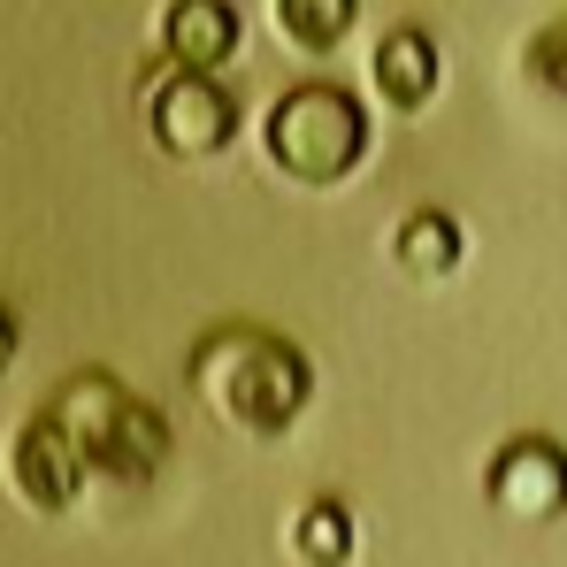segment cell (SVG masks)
<instances>
[{
	"mask_svg": "<svg viewBox=\"0 0 567 567\" xmlns=\"http://www.w3.org/2000/svg\"><path fill=\"white\" fill-rule=\"evenodd\" d=\"M453 254H461V238H453V223H437V215H414V223L399 230V261H406L414 277H445Z\"/></svg>",
	"mask_w": 567,
	"mask_h": 567,
	"instance_id": "10",
	"label": "cell"
},
{
	"mask_svg": "<svg viewBox=\"0 0 567 567\" xmlns=\"http://www.w3.org/2000/svg\"><path fill=\"white\" fill-rule=\"evenodd\" d=\"M269 154L299 185H338L369 154V123L338 85H299L269 107Z\"/></svg>",
	"mask_w": 567,
	"mask_h": 567,
	"instance_id": "3",
	"label": "cell"
},
{
	"mask_svg": "<svg viewBox=\"0 0 567 567\" xmlns=\"http://www.w3.org/2000/svg\"><path fill=\"white\" fill-rule=\"evenodd\" d=\"M377 85H383V100H391V107H422V100L437 93V47H430L422 31H399V39H383Z\"/></svg>",
	"mask_w": 567,
	"mask_h": 567,
	"instance_id": "8",
	"label": "cell"
},
{
	"mask_svg": "<svg viewBox=\"0 0 567 567\" xmlns=\"http://www.w3.org/2000/svg\"><path fill=\"white\" fill-rule=\"evenodd\" d=\"M8 475H16V491H23L39 514H62V506L85 491V453L54 430V414H39V422H23V430H16Z\"/></svg>",
	"mask_w": 567,
	"mask_h": 567,
	"instance_id": "4",
	"label": "cell"
},
{
	"mask_svg": "<svg viewBox=\"0 0 567 567\" xmlns=\"http://www.w3.org/2000/svg\"><path fill=\"white\" fill-rule=\"evenodd\" d=\"M291 545H299V560H307V567H338V560H346V545H353V529H346L338 506H315V514H299Z\"/></svg>",
	"mask_w": 567,
	"mask_h": 567,
	"instance_id": "11",
	"label": "cell"
},
{
	"mask_svg": "<svg viewBox=\"0 0 567 567\" xmlns=\"http://www.w3.org/2000/svg\"><path fill=\"white\" fill-rule=\"evenodd\" d=\"M47 414H54V430L85 453V468H100L107 483H146V475L162 468V445H169L162 414H154L146 399L115 391L107 377H78Z\"/></svg>",
	"mask_w": 567,
	"mask_h": 567,
	"instance_id": "2",
	"label": "cell"
},
{
	"mask_svg": "<svg viewBox=\"0 0 567 567\" xmlns=\"http://www.w3.org/2000/svg\"><path fill=\"white\" fill-rule=\"evenodd\" d=\"M284 39L291 47H338L346 31H353V8L346 0H284Z\"/></svg>",
	"mask_w": 567,
	"mask_h": 567,
	"instance_id": "9",
	"label": "cell"
},
{
	"mask_svg": "<svg viewBox=\"0 0 567 567\" xmlns=\"http://www.w3.org/2000/svg\"><path fill=\"white\" fill-rule=\"evenodd\" d=\"M491 491H498V506H514V514H553L567 506V461L545 445V437H522L498 468H491Z\"/></svg>",
	"mask_w": 567,
	"mask_h": 567,
	"instance_id": "6",
	"label": "cell"
},
{
	"mask_svg": "<svg viewBox=\"0 0 567 567\" xmlns=\"http://www.w3.org/2000/svg\"><path fill=\"white\" fill-rule=\"evenodd\" d=\"M238 39V16L215 8V0H192V8H169V54L185 62V78H207Z\"/></svg>",
	"mask_w": 567,
	"mask_h": 567,
	"instance_id": "7",
	"label": "cell"
},
{
	"mask_svg": "<svg viewBox=\"0 0 567 567\" xmlns=\"http://www.w3.org/2000/svg\"><path fill=\"white\" fill-rule=\"evenodd\" d=\"M8 353H16V322L0 315V369H8Z\"/></svg>",
	"mask_w": 567,
	"mask_h": 567,
	"instance_id": "12",
	"label": "cell"
},
{
	"mask_svg": "<svg viewBox=\"0 0 567 567\" xmlns=\"http://www.w3.org/2000/svg\"><path fill=\"white\" fill-rule=\"evenodd\" d=\"M192 377H199V391L215 399V414L230 430H254V437L291 430L299 406H307V361L291 346H277V338H261V330L207 338L199 361H192Z\"/></svg>",
	"mask_w": 567,
	"mask_h": 567,
	"instance_id": "1",
	"label": "cell"
},
{
	"mask_svg": "<svg viewBox=\"0 0 567 567\" xmlns=\"http://www.w3.org/2000/svg\"><path fill=\"white\" fill-rule=\"evenodd\" d=\"M154 138L169 154H215L230 138V100L215 78H169L154 93Z\"/></svg>",
	"mask_w": 567,
	"mask_h": 567,
	"instance_id": "5",
	"label": "cell"
}]
</instances>
